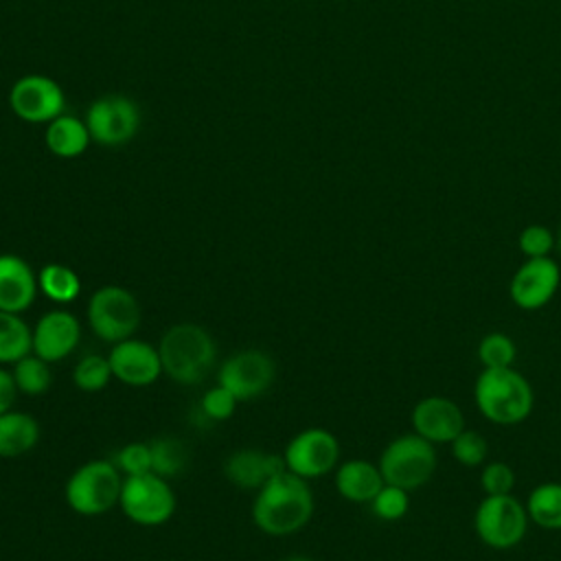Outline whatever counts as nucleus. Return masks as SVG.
<instances>
[{"label": "nucleus", "instance_id": "nucleus-10", "mask_svg": "<svg viewBox=\"0 0 561 561\" xmlns=\"http://www.w3.org/2000/svg\"><path fill=\"white\" fill-rule=\"evenodd\" d=\"M287 471L313 480L335 471L340 465V440L324 427L300 430L283 449Z\"/></svg>", "mask_w": 561, "mask_h": 561}, {"label": "nucleus", "instance_id": "nucleus-33", "mask_svg": "<svg viewBox=\"0 0 561 561\" xmlns=\"http://www.w3.org/2000/svg\"><path fill=\"white\" fill-rule=\"evenodd\" d=\"M480 486L484 495H506L515 489V471L504 460H486L480 471Z\"/></svg>", "mask_w": 561, "mask_h": 561}, {"label": "nucleus", "instance_id": "nucleus-24", "mask_svg": "<svg viewBox=\"0 0 561 561\" xmlns=\"http://www.w3.org/2000/svg\"><path fill=\"white\" fill-rule=\"evenodd\" d=\"M39 291L57 305L72 302L81 291L79 274L64 263H48L37 272Z\"/></svg>", "mask_w": 561, "mask_h": 561}, {"label": "nucleus", "instance_id": "nucleus-6", "mask_svg": "<svg viewBox=\"0 0 561 561\" xmlns=\"http://www.w3.org/2000/svg\"><path fill=\"white\" fill-rule=\"evenodd\" d=\"M528 524L526 504L513 493L484 495L473 513V530L478 539L493 550H508L522 543Z\"/></svg>", "mask_w": 561, "mask_h": 561}, {"label": "nucleus", "instance_id": "nucleus-8", "mask_svg": "<svg viewBox=\"0 0 561 561\" xmlns=\"http://www.w3.org/2000/svg\"><path fill=\"white\" fill-rule=\"evenodd\" d=\"M118 506L138 526H160L175 513V493L167 478L153 471L125 476Z\"/></svg>", "mask_w": 561, "mask_h": 561}, {"label": "nucleus", "instance_id": "nucleus-14", "mask_svg": "<svg viewBox=\"0 0 561 561\" xmlns=\"http://www.w3.org/2000/svg\"><path fill=\"white\" fill-rule=\"evenodd\" d=\"M410 425L414 434L432 445H449L465 430V414L454 399L427 394L414 403Z\"/></svg>", "mask_w": 561, "mask_h": 561}, {"label": "nucleus", "instance_id": "nucleus-23", "mask_svg": "<svg viewBox=\"0 0 561 561\" xmlns=\"http://www.w3.org/2000/svg\"><path fill=\"white\" fill-rule=\"evenodd\" d=\"M33 351L31 327L20 313L0 311V366H13Z\"/></svg>", "mask_w": 561, "mask_h": 561}, {"label": "nucleus", "instance_id": "nucleus-20", "mask_svg": "<svg viewBox=\"0 0 561 561\" xmlns=\"http://www.w3.org/2000/svg\"><path fill=\"white\" fill-rule=\"evenodd\" d=\"M44 142L48 151L57 158H77L92 142L85 118H77L72 114H59L50 123H46Z\"/></svg>", "mask_w": 561, "mask_h": 561}, {"label": "nucleus", "instance_id": "nucleus-25", "mask_svg": "<svg viewBox=\"0 0 561 561\" xmlns=\"http://www.w3.org/2000/svg\"><path fill=\"white\" fill-rule=\"evenodd\" d=\"M15 386L22 394L28 397H37L44 394L50 388L53 375H50V364L42 357H37L35 353L24 355L22 359H18L11 368Z\"/></svg>", "mask_w": 561, "mask_h": 561}, {"label": "nucleus", "instance_id": "nucleus-22", "mask_svg": "<svg viewBox=\"0 0 561 561\" xmlns=\"http://www.w3.org/2000/svg\"><path fill=\"white\" fill-rule=\"evenodd\" d=\"M528 519L543 530H561V482L548 480L530 489L526 497Z\"/></svg>", "mask_w": 561, "mask_h": 561}, {"label": "nucleus", "instance_id": "nucleus-11", "mask_svg": "<svg viewBox=\"0 0 561 561\" xmlns=\"http://www.w3.org/2000/svg\"><path fill=\"white\" fill-rule=\"evenodd\" d=\"M274 359L259 348H243L228 355L217 370V383L228 388L237 401L261 397L274 383Z\"/></svg>", "mask_w": 561, "mask_h": 561}, {"label": "nucleus", "instance_id": "nucleus-30", "mask_svg": "<svg viewBox=\"0 0 561 561\" xmlns=\"http://www.w3.org/2000/svg\"><path fill=\"white\" fill-rule=\"evenodd\" d=\"M370 511L381 522H399L410 511V491L386 482L370 500Z\"/></svg>", "mask_w": 561, "mask_h": 561}, {"label": "nucleus", "instance_id": "nucleus-19", "mask_svg": "<svg viewBox=\"0 0 561 561\" xmlns=\"http://www.w3.org/2000/svg\"><path fill=\"white\" fill-rule=\"evenodd\" d=\"M335 491L353 504H370L377 491L386 484L377 462L366 458H351L335 467Z\"/></svg>", "mask_w": 561, "mask_h": 561}, {"label": "nucleus", "instance_id": "nucleus-15", "mask_svg": "<svg viewBox=\"0 0 561 561\" xmlns=\"http://www.w3.org/2000/svg\"><path fill=\"white\" fill-rule=\"evenodd\" d=\"M107 359L114 379L131 388L151 386L158 381L160 375H164L158 346H151L149 342L138 337H127L112 344Z\"/></svg>", "mask_w": 561, "mask_h": 561}, {"label": "nucleus", "instance_id": "nucleus-21", "mask_svg": "<svg viewBox=\"0 0 561 561\" xmlns=\"http://www.w3.org/2000/svg\"><path fill=\"white\" fill-rule=\"evenodd\" d=\"M39 443V423L20 410L0 414V458H18Z\"/></svg>", "mask_w": 561, "mask_h": 561}, {"label": "nucleus", "instance_id": "nucleus-26", "mask_svg": "<svg viewBox=\"0 0 561 561\" xmlns=\"http://www.w3.org/2000/svg\"><path fill=\"white\" fill-rule=\"evenodd\" d=\"M151 447V471L162 478H173L186 467V449L182 440L173 436H160L149 443Z\"/></svg>", "mask_w": 561, "mask_h": 561}, {"label": "nucleus", "instance_id": "nucleus-17", "mask_svg": "<svg viewBox=\"0 0 561 561\" xmlns=\"http://www.w3.org/2000/svg\"><path fill=\"white\" fill-rule=\"evenodd\" d=\"M285 460L283 454H267L263 449H254V447H243L232 451L226 462H224V473L226 478L245 491H259L265 482H270L272 478H276L278 473H283Z\"/></svg>", "mask_w": 561, "mask_h": 561}, {"label": "nucleus", "instance_id": "nucleus-5", "mask_svg": "<svg viewBox=\"0 0 561 561\" xmlns=\"http://www.w3.org/2000/svg\"><path fill=\"white\" fill-rule=\"evenodd\" d=\"M377 465L383 482L397 484L405 491H416L432 480L438 467L436 445L414 432H408L392 438L381 449Z\"/></svg>", "mask_w": 561, "mask_h": 561}, {"label": "nucleus", "instance_id": "nucleus-2", "mask_svg": "<svg viewBox=\"0 0 561 561\" xmlns=\"http://www.w3.org/2000/svg\"><path fill=\"white\" fill-rule=\"evenodd\" d=\"M162 373L180 386L202 383L215 366L217 344L213 335L195 322L169 327L158 344Z\"/></svg>", "mask_w": 561, "mask_h": 561}, {"label": "nucleus", "instance_id": "nucleus-32", "mask_svg": "<svg viewBox=\"0 0 561 561\" xmlns=\"http://www.w3.org/2000/svg\"><path fill=\"white\" fill-rule=\"evenodd\" d=\"M517 248L524 254V259L550 256L554 252V232L543 224H530L522 228L517 237Z\"/></svg>", "mask_w": 561, "mask_h": 561}, {"label": "nucleus", "instance_id": "nucleus-27", "mask_svg": "<svg viewBox=\"0 0 561 561\" xmlns=\"http://www.w3.org/2000/svg\"><path fill=\"white\" fill-rule=\"evenodd\" d=\"M478 359L482 368H508L515 366L517 346L511 335L502 331H491L478 342Z\"/></svg>", "mask_w": 561, "mask_h": 561}, {"label": "nucleus", "instance_id": "nucleus-18", "mask_svg": "<svg viewBox=\"0 0 561 561\" xmlns=\"http://www.w3.org/2000/svg\"><path fill=\"white\" fill-rule=\"evenodd\" d=\"M39 291L37 274L18 254H0V311L24 313Z\"/></svg>", "mask_w": 561, "mask_h": 561}, {"label": "nucleus", "instance_id": "nucleus-7", "mask_svg": "<svg viewBox=\"0 0 561 561\" xmlns=\"http://www.w3.org/2000/svg\"><path fill=\"white\" fill-rule=\"evenodd\" d=\"M85 318L99 340L116 344L134 337L140 327V305L129 289L103 285L90 296Z\"/></svg>", "mask_w": 561, "mask_h": 561}, {"label": "nucleus", "instance_id": "nucleus-36", "mask_svg": "<svg viewBox=\"0 0 561 561\" xmlns=\"http://www.w3.org/2000/svg\"><path fill=\"white\" fill-rule=\"evenodd\" d=\"M554 252H557L559 259H561V228L554 232Z\"/></svg>", "mask_w": 561, "mask_h": 561}, {"label": "nucleus", "instance_id": "nucleus-1", "mask_svg": "<svg viewBox=\"0 0 561 561\" xmlns=\"http://www.w3.org/2000/svg\"><path fill=\"white\" fill-rule=\"evenodd\" d=\"M313 515V491L309 480L283 471L265 482L252 502V522L272 537H287L309 524Z\"/></svg>", "mask_w": 561, "mask_h": 561}, {"label": "nucleus", "instance_id": "nucleus-35", "mask_svg": "<svg viewBox=\"0 0 561 561\" xmlns=\"http://www.w3.org/2000/svg\"><path fill=\"white\" fill-rule=\"evenodd\" d=\"M18 392H20V390H18V386H15L13 373L7 370L4 366H0V414L13 408Z\"/></svg>", "mask_w": 561, "mask_h": 561}, {"label": "nucleus", "instance_id": "nucleus-28", "mask_svg": "<svg viewBox=\"0 0 561 561\" xmlns=\"http://www.w3.org/2000/svg\"><path fill=\"white\" fill-rule=\"evenodd\" d=\"M110 359L103 355H85L77 362L72 370V383L83 392H99L112 379Z\"/></svg>", "mask_w": 561, "mask_h": 561}, {"label": "nucleus", "instance_id": "nucleus-31", "mask_svg": "<svg viewBox=\"0 0 561 561\" xmlns=\"http://www.w3.org/2000/svg\"><path fill=\"white\" fill-rule=\"evenodd\" d=\"M112 462L118 467L123 478L149 473L151 471V447H149V443H142V440L127 443L114 454Z\"/></svg>", "mask_w": 561, "mask_h": 561}, {"label": "nucleus", "instance_id": "nucleus-3", "mask_svg": "<svg viewBox=\"0 0 561 561\" xmlns=\"http://www.w3.org/2000/svg\"><path fill=\"white\" fill-rule=\"evenodd\" d=\"M473 403L489 423L517 425L530 416L535 392L515 366L482 368L473 383Z\"/></svg>", "mask_w": 561, "mask_h": 561}, {"label": "nucleus", "instance_id": "nucleus-29", "mask_svg": "<svg viewBox=\"0 0 561 561\" xmlns=\"http://www.w3.org/2000/svg\"><path fill=\"white\" fill-rule=\"evenodd\" d=\"M449 451L456 462H460L467 469H476L489 460V440L480 432L465 427L449 443Z\"/></svg>", "mask_w": 561, "mask_h": 561}, {"label": "nucleus", "instance_id": "nucleus-13", "mask_svg": "<svg viewBox=\"0 0 561 561\" xmlns=\"http://www.w3.org/2000/svg\"><path fill=\"white\" fill-rule=\"evenodd\" d=\"M561 285V270L552 256L524 259L508 280V296L524 311L543 309Z\"/></svg>", "mask_w": 561, "mask_h": 561}, {"label": "nucleus", "instance_id": "nucleus-37", "mask_svg": "<svg viewBox=\"0 0 561 561\" xmlns=\"http://www.w3.org/2000/svg\"><path fill=\"white\" fill-rule=\"evenodd\" d=\"M285 561H313V559H309V557H289Z\"/></svg>", "mask_w": 561, "mask_h": 561}, {"label": "nucleus", "instance_id": "nucleus-9", "mask_svg": "<svg viewBox=\"0 0 561 561\" xmlns=\"http://www.w3.org/2000/svg\"><path fill=\"white\" fill-rule=\"evenodd\" d=\"M85 125L96 145H127L140 129V110L136 101L123 94H105L90 103Z\"/></svg>", "mask_w": 561, "mask_h": 561}, {"label": "nucleus", "instance_id": "nucleus-12", "mask_svg": "<svg viewBox=\"0 0 561 561\" xmlns=\"http://www.w3.org/2000/svg\"><path fill=\"white\" fill-rule=\"evenodd\" d=\"M9 105L24 123H50L66 107L61 85L46 75H24L9 90Z\"/></svg>", "mask_w": 561, "mask_h": 561}, {"label": "nucleus", "instance_id": "nucleus-4", "mask_svg": "<svg viewBox=\"0 0 561 561\" xmlns=\"http://www.w3.org/2000/svg\"><path fill=\"white\" fill-rule=\"evenodd\" d=\"M123 473L112 460L96 458L79 465L64 486L68 506L85 517L103 515L118 504Z\"/></svg>", "mask_w": 561, "mask_h": 561}, {"label": "nucleus", "instance_id": "nucleus-16", "mask_svg": "<svg viewBox=\"0 0 561 561\" xmlns=\"http://www.w3.org/2000/svg\"><path fill=\"white\" fill-rule=\"evenodd\" d=\"M33 351L48 364L61 362L75 353L81 340V322L68 309H50L31 329Z\"/></svg>", "mask_w": 561, "mask_h": 561}, {"label": "nucleus", "instance_id": "nucleus-34", "mask_svg": "<svg viewBox=\"0 0 561 561\" xmlns=\"http://www.w3.org/2000/svg\"><path fill=\"white\" fill-rule=\"evenodd\" d=\"M237 397L224 388L221 383L208 388L199 401V408H202V414L210 421H226L234 414L237 410Z\"/></svg>", "mask_w": 561, "mask_h": 561}]
</instances>
